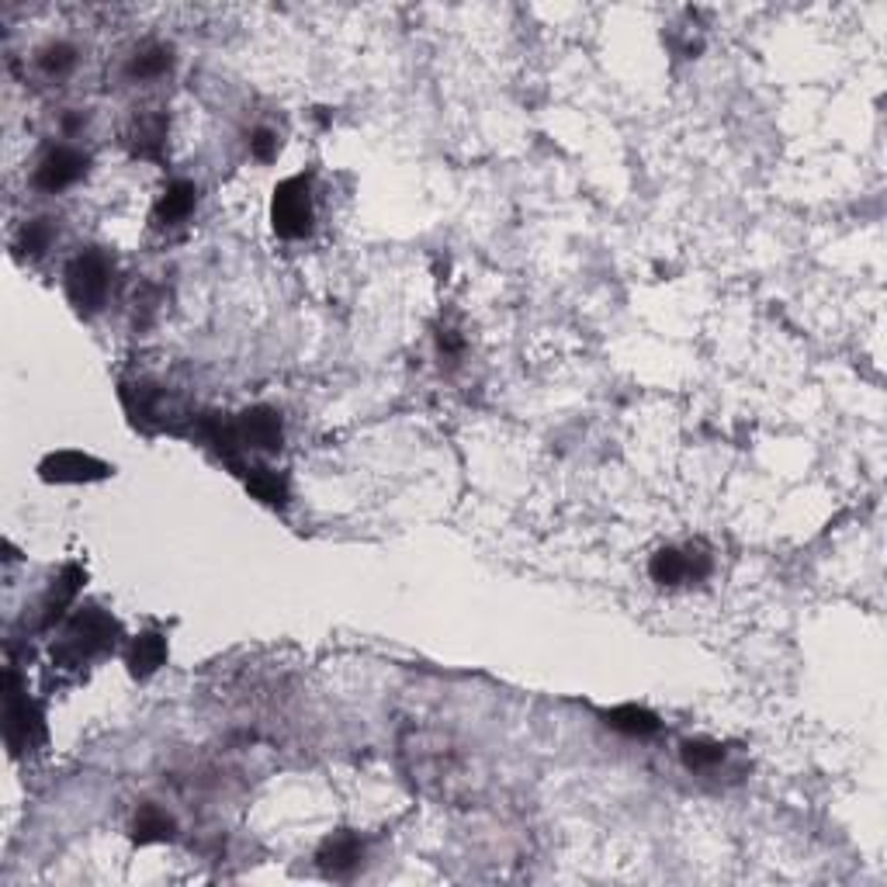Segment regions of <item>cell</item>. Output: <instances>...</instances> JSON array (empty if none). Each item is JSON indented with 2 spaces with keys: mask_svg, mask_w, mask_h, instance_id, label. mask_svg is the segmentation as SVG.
I'll use <instances>...</instances> for the list:
<instances>
[{
  "mask_svg": "<svg viewBox=\"0 0 887 887\" xmlns=\"http://www.w3.org/2000/svg\"><path fill=\"white\" fill-rule=\"evenodd\" d=\"M399 759L410 784L441 805H472L485 787V769L472 749L434 728H410L399 738Z\"/></svg>",
  "mask_w": 887,
  "mask_h": 887,
  "instance_id": "obj_1",
  "label": "cell"
},
{
  "mask_svg": "<svg viewBox=\"0 0 887 887\" xmlns=\"http://www.w3.org/2000/svg\"><path fill=\"white\" fill-rule=\"evenodd\" d=\"M119 638H122V627L108 611L80 607L67 621V632H63L60 645L52 648V659H56V666H63V669L88 666L91 659H98V655L111 652Z\"/></svg>",
  "mask_w": 887,
  "mask_h": 887,
  "instance_id": "obj_2",
  "label": "cell"
},
{
  "mask_svg": "<svg viewBox=\"0 0 887 887\" xmlns=\"http://www.w3.org/2000/svg\"><path fill=\"white\" fill-rule=\"evenodd\" d=\"M122 403L125 413L132 416V423L150 426V431H178L184 420H191V413L184 410V403L178 395H170L160 385H147V382H125L122 385Z\"/></svg>",
  "mask_w": 887,
  "mask_h": 887,
  "instance_id": "obj_3",
  "label": "cell"
},
{
  "mask_svg": "<svg viewBox=\"0 0 887 887\" xmlns=\"http://www.w3.org/2000/svg\"><path fill=\"white\" fill-rule=\"evenodd\" d=\"M67 292L80 312H98L111 292V261L101 250L77 253L67 268Z\"/></svg>",
  "mask_w": 887,
  "mask_h": 887,
  "instance_id": "obj_4",
  "label": "cell"
},
{
  "mask_svg": "<svg viewBox=\"0 0 887 887\" xmlns=\"http://www.w3.org/2000/svg\"><path fill=\"white\" fill-rule=\"evenodd\" d=\"M271 225L281 240H302L312 229V191L309 178H289L274 188L271 202Z\"/></svg>",
  "mask_w": 887,
  "mask_h": 887,
  "instance_id": "obj_5",
  "label": "cell"
},
{
  "mask_svg": "<svg viewBox=\"0 0 887 887\" xmlns=\"http://www.w3.org/2000/svg\"><path fill=\"white\" fill-rule=\"evenodd\" d=\"M8 707H4V735H8V746L11 753H24L32 749L36 742L46 735L42 728V710L39 704L21 691V679L14 669H8Z\"/></svg>",
  "mask_w": 887,
  "mask_h": 887,
  "instance_id": "obj_6",
  "label": "cell"
},
{
  "mask_svg": "<svg viewBox=\"0 0 887 887\" xmlns=\"http://www.w3.org/2000/svg\"><path fill=\"white\" fill-rule=\"evenodd\" d=\"M88 153H80L73 147H56L42 157V163L36 167V188L46 194L67 191L70 184H77L83 174H88Z\"/></svg>",
  "mask_w": 887,
  "mask_h": 887,
  "instance_id": "obj_7",
  "label": "cell"
},
{
  "mask_svg": "<svg viewBox=\"0 0 887 887\" xmlns=\"http://www.w3.org/2000/svg\"><path fill=\"white\" fill-rule=\"evenodd\" d=\"M39 475L46 482H60V485H77V482H101L111 475V468L98 457L83 454V451H56L49 457H42Z\"/></svg>",
  "mask_w": 887,
  "mask_h": 887,
  "instance_id": "obj_8",
  "label": "cell"
},
{
  "mask_svg": "<svg viewBox=\"0 0 887 887\" xmlns=\"http://www.w3.org/2000/svg\"><path fill=\"white\" fill-rule=\"evenodd\" d=\"M167 111L160 108H142L132 114V122L125 129V142L129 150L139 157V160H163V150H167Z\"/></svg>",
  "mask_w": 887,
  "mask_h": 887,
  "instance_id": "obj_9",
  "label": "cell"
},
{
  "mask_svg": "<svg viewBox=\"0 0 887 887\" xmlns=\"http://www.w3.org/2000/svg\"><path fill=\"white\" fill-rule=\"evenodd\" d=\"M236 431L243 447L250 451H278L284 444V423L281 413L271 406H253L236 416Z\"/></svg>",
  "mask_w": 887,
  "mask_h": 887,
  "instance_id": "obj_10",
  "label": "cell"
},
{
  "mask_svg": "<svg viewBox=\"0 0 887 887\" xmlns=\"http://www.w3.org/2000/svg\"><path fill=\"white\" fill-rule=\"evenodd\" d=\"M361 860H364V843L354 833H347V828H343V833H333L316 853V864L333 877L354 874L361 867Z\"/></svg>",
  "mask_w": 887,
  "mask_h": 887,
  "instance_id": "obj_11",
  "label": "cell"
},
{
  "mask_svg": "<svg viewBox=\"0 0 887 887\" xmlns=\"http://www.w3.org/2000/svg\"><path fill=\"white\" fill-rule=\"evenodd\" d=\"M83 579H88V572H83L80 565H67V568L60 572V579L52 583L49 596L42 599V617H39V627H42V632H46V627H52L56 621H60V617L67 614V607L77 599Z\"/></svg>",
  "mask_w": 887,
  "mask_h": 887,
  "instance_id": "obj_12",
  "label": "cell"
},
{
  "mask_svg": "<svg viewBox=\"0 0 887 887\" xmlns=\"http://www.w3.org/2000/svg\"><path fill=\"white\" fill-rule=\"evenodd\" d=\"M167 663V638L160 632H142L129 648V673L135 679H150Z\"/></svg>",
  "mask_w": 887,
  "mask_h": 887,
  "instance_id": "obj_13",
  "label": "cell"
},
{
  "mask_svg": "<svg viewBox=\"0 0 887 887\" xmlns=\"http://www.w3.org/2000/svg\"><path fill=\"white\" fill-rule=\"evenodd\" d=\"M194 202H198V188L191 181H174L157 202V222L160 225H174V222H184L191 212H194Z\"/></svg>",
  "mask_w": 887,
  "mask_h": 887,
  "instance_id": "obj_14",
  "label": "cell"
},
{
  "mask_svg": "<svg viewBox=\"0 0 887 887\" xmlns=\"http://www.w3.org/2000/svg\"><path fill=\"white\" fill-rule=\"evenodd\" d=\"M604 722L621 732V735H632V738H648L659 732V718H655L652 710L638 707V704H624V707H614V710H604Z\"/></svg>",
  "mask_w": 887,
  "mask_h": 887,
  "instance_id": "obj_15",
  "label": "cell"
},
{
  "mask_svg": "<svg viewBox=\"0 0 887 887\" xmlns=\"http://www.w3.org/2000/svg\"><path fill=\"white\" fill-rule=\"evenodd\" d=\"M170 67H174V49L163 46V42H147L132 52L129 60V77L132 80H157L163 77Z\"/></svg>",
  "mask_w": 887,
  "mask_h": 887,
  "instance_id": "obj_16",
  "label": "cell"
},
{
  "mask_svg": "<svg viewBox=\"0 0 887 887\" xmlns=\"http://www.w3.org/2000/svg\"><path fill=\"white\" fill-rule=\"evenodd\" d=\"M243 478H246L250 496H256L261 503H268V506L289 503V482H284V475H278L271 468H243Z\"/></svg>",
  "mask_w": 887,
  "mask_h": 887,
  "instance_id": "obj_17",
  "label": "cell"
},
{
  "mask_svg": "<svg viewBox=\"0 0 887 887\" xmlns=\"http://www.w3.org/2000/svg\"><path fill=\"white\" fill-rule=\"evenodd\" d=\"M648 572L659 586H676L683 579H691V558H686V552H679V548H663V552L652 555Z\"/></svg>",
  "mask_w": 887,
  "mask_h": 887,
  "instance_id": "obj_18",
  "label": "cell"
},
{
  "mask_svg": "<svg viewBox=\"0 0 887 887\" xmlns=\"http://www.w3.org/2000/svg\"><path fill=\"white\" fill-rule=\"evenodd\" d=\"M174 818H170L167 812H160L157 805H147L142 808L139 815H135V825H132V836H135V843H163V839H170L174 836Z\"/></svg>",
  "mask_w": 887,
  "mask_h": 887,
  "instance_id": "obj_19",
  "label": "cell"
},
{
  "mask_svg": "<svg viewBox=\"0 0 887 887\" xmlns=\"http://www.w3.org/2000/svg\"><path fill=\"white\" fill-rule=\"evenodd\" d=\"M683 766L686 769H694V774H700V769H710V766H718L725 759V749L718 746V742H707V738H694V742H683Z\"/></svg>",
  "mask_w": 887,
  "mask_h": 887,
  "instance_id": "obj_20",
  "label": "cell"
},
{
  "mask_svg": "<svg viewBox=\"0 0 887 887\" xmlns=\"http://www.w3.org/2000/svg\"><path fill=\"white\" fill-rule=\"evenodd\" d=\"M56 240V225L52 219H32L24 229H21V250L28 256H42Z\"/></svg>",
  "mask_w": 887,
  "mask_h": 887,
  "instance_id": "obj_21",
  "label": "cell"
},
{
  "mask_svg": "<svg viewBox=\"0 0 887 887\" xmlns=\"http://www.w3.org/2000/svg\"><path fill=\"white\" fill-rule=\"evenodd\" d=\"M73 63H77V49L67 46V42L46 46V49L39 52V67H42L46 77H63V73L73 70Z\"/></svg>",
  "mask_w": 887,
  "mask_h": 887,
  "instance_id": "obj_22",
  "label": "cell"
},
{
  "mask_svg": "<svg viewBox=\"0 0 887 887\" xmlns=\"http://www.w3.org/2000/svg\"><path fill=\"white\" fill-rule=\"evenodd\" d=\"M250 153H253L256 160L271 163V160L278 157V135H274L271 129H256V132L250 135Z\"/></svg>",
  "mask_w": 887,
  "mask_h": 887,
  "instance_id": "obj_23",
  "label": "cell"
}]
</instances>
